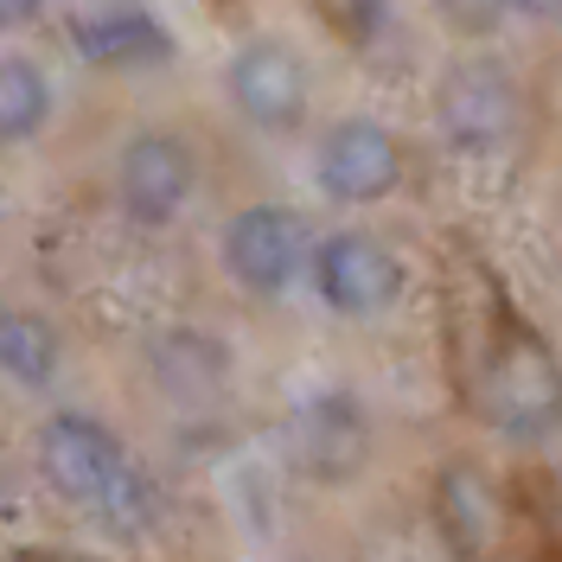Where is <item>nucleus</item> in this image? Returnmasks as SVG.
I'll return each mask as SVG.
<instances>
[{
	"label": "nucleus",
	"instance_id": "obj_1",
	"mask_svg": "<svg viewBox=\"0 0 562 562\" xmlns=\"http://www.w3.org/2000/svg\"><path fill=\"white\" fill-rule=\"evenodd\" d=\"M38 454H45L52 486L65 492L70 505H83L90 518H103L109 530H128V537H135V530L154 518V486H147V473L128 460V448H122L97 416H77V409L52 416L45 435H38Z\"/></svg>",
	"mask_w": 562,
	"mask_h": 562
},
{
	"label": "nucleus",
	"instance_id": "obj_2",
	"mask_svg": "<svg viewBox=\"0 0 562 562\" xmlns=\"http://www.w3.org/2000/svg\"><path fill=\"white\" fill-rule=\"evenodd\" d=\"M480 416L505 441H543L562 428V364L518 314L492 319L486 358H480Z\"/></svg>",
	"mask_w": 562,
	"mask_h": 562
},
{
	"label": "nucleus",
	"instance_id": "obj_3",
	"mask_svg": "<svg viewBox=\"0 0 562 562\" xmlns=\"http://www.w3.org/2000/svg\"><path fill=\"white\" fill-rule=\"evenodd\" d=\"M224 269L244 294H288L294 281L314 269V231L307 217L288 205H244L224 224Z\"/></svg>",
	"mask_w": 562,
	"mask_h": 562
},
{
	"label": "nucleus",
	"instance_id": "obj_4",
	"mask_svg": "<svg viewBox=\"0 0 562 562\" xmlns=\"http://www.w3.org/2000/svg\"><path fill=\"white\" fill-rule=\"evenodd\" d=\"M435 122H441L448 147L486 160V154L512 147L518 122H525V97H518L512 70H498L492 58H460L435 90Z\"/></svg>",
	"mask_w": 562,
	"mask_h": 562
},
{
	"label": "nucleus",
	"instance_id": "obj_5",
	"mask_svg": "<svg viewBox=\"0 0 562 562\" xmlns=\"http://www.w3.org/2000/svg\"><path fill=\"white\" fill-rule=\"evenodd\" d=\"M199 192V154L173 128H140L115 154V199L140 231H167Z\"/></svg>",
	"mask_w": 562,
	"mask_h": 562
},
{
	"label": "nucleus",
	"instance_id": "obj_6",
	"mask_svg": "<svg viewBox=\"0 0 562 562\" xmlns=\"http://www.w3.org/2000/svg\"><path fill=\"white\" fill-rule=\"evenodd\" d=\"M314 294L339 319H378L403 294V262L371 231H333L314 244Z\"/></svg>",
	"mask_w": 562,
	"mask_h": 562
},
{
	"label": "nucleus",
	"instance_id": "obj_7",
	"mask_svg": "<svg viewBox=\"0 0 562 562\" xmlns=\"http://www.w3.org/2000/svg\"><path fill=\"white\" fill-rule=\"evenodd\" d=\"M314 179L333 205H378L403 186V140L371 115H339L314 147Z\"/></svg>",
	"mask_w": 562,
	"mask_h": 562
},
{
	"label": "nucleus",
	"instance_id": "obj_8",
	"mask_svg": "<svg viewBox=\"0 0 562 562\" xmlns=\"http://www.w3.org/2000/svg\"><path fill=\"white\" fill-rule=\"evenodd\" d=\"M224 90H231V103H237V115H244L249 128L288 135V128H301V115H307L314 77H307V65H301L294 45H281V38H249V45H237V58L224 70Z\"/></svg>",
	"mask_w": 562,
	"mask_h": 562
},
{
	"label": "nucleus",
	"instance_id": "obj_9",
	"mask_svg": "<svg viewBox=\"0 0 562 562\" xmlns=\"http://www.w3.org/2000/svg\"><path fill=\"white\" fill-rule=\"evenodd\" d=\"M70 45H77V58H90L103 70H147L173 58V33L140 0H103V7L77 13L70 20Z\"/></svg>",
	"mask_w": 562,
	"mask_h": 562
},
{
	"label": "nucleus",
	"instance_id": "obj_10",
	"mask_svg": "<svg viewBox=\"0 0 562 562\" xmlns=\"http://www.w3.org/2000/svg\"><path fill=\"white\" fill-rule=\"evenodd\" d=\"M294 454L307 473L319 480H346L351 467L364 460V409L351 403V396H314L301 422H294Z\"/></svg>",
	"mask_w": 562,
	"mask_h": 562
},
{
	"label": "nucleus",
	"instance_id": "obj_11",
	"mask_svg": "<svg viewBox=\"0 0 562 562\" xmlns=\"http://www.w3.org/2000/svg\"><path fill=\"white\" fill-rule=\"evenodd\" d=\"M58 358H65V346H58L52 319L26 314V307H0V378L45 390L58 378Z\"/></svg>",
	"mask_w": 562,
	"mask_h": 562
},
{
	"label": "nucleus",
	"instance_id": "obj_12",
	"mask_svg": "<svg viewBox=\"0 0 562 562\" xmlns=\"http://www.w3.org/2000/svg\"><path fill=\"white\" fill-rule=\"evenodd\" d=\"M224 346L205 339V333H167L160 346H154V378L173 390L179 403H205L224 390Z\"/></svg>",
	"mask_w": 562,
	"mask_h": 562
},
{
	"label": "nucleus",
	"instance_id": "obj_13",
	"mask_svg": "<svg viewBox=\"0 0 562 562\" xmlns=\"http://www.w3.org/2000/svg\"><path fill=\"white\" fill-rule=\"evenodd\" d=\"M52 122V77L33 58H0V147H20Z\"/></svg>",
	"mask_w": 562,
	"mask_h": 562
},
{
	"label": "nucleus",
	"instance_id": "obj_14",
	"mask_svg": "<svg viewBox=\"0 0 562 562\" xmlns=\"http://www.w3.org/2000/svg\"><path fill=\"white\" fill-rule=\"evenodd\" d=\"M441 512H448V525H454L460 550H480L492 530H498V498H492V486L473 473V467H454V473H448V486H441Z\"/></svg>",
	"mask_w": 562,
	"mask_h": 562
},
{
	"label": "nucleus",
	"instance_id": "obj_15",
	"mask_svg": "<svg viewBox=\"0 0 562 562\" xmlns=\"http://www.w3.org/2000/svg\"><path fill=\"white\" fill-rule=\"evenodd\" d=\"M38 7H45V0H0V33H20V26H33Z\"/></svg>",
	"mask_w": 562,
	"mask_h": 562
},
{
	"label": "nucleus",
	"instance_id": "obj_16",
	"mask_svg": "<svg viewBox=\"0 0 562 562\" xmlns=\"http://www.w3.org/2000/svg\"><path fill=\"white\" fill-rule=\"evenodd\" d=\"M498 7H505V13H518V20H543V26L562 20V0H498Z\"/></svg>",
	"mask_w": 562,
	"mask_h": 562
}]
</instances>
